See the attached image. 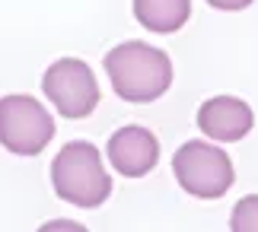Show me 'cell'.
<instances>
[{"mask_svg":"<svg viewBox=\"0 0 258 232\" xmlns=\"http://www.w3.org/2000/svg\"><path fill=\"white\" fill-rule=\"evenodd\" d=\"M230 229L233 232H258V194L242 197L239 204L233 207Z\"/></svg>","mask_w":258,"mask_h":232,"instance_id":"cell-9","label":"cell"},{"mask_svg":"<svg viewBox=\"0 0 258 232\" xmlns=\"http://www.w3.org/2000/svg\"><path fill=\"white\" fill-rule=\"evenodd\" d=\"M105 156L118 175L141 178V175H150L160 163V140H156L153 130H147L141 124H127L108 137Z\"/></svg>","mask_w":258,"mask_h":232,"instance_id":"cell-6","label":"cell"},{"mask_svg":"<svg viewBox=\"0 0 258 232\" xmlns=\"http://www.w3.org/2000/svg\"><path fill=\"white\" fill-rule=\"evenodd\" d=\"M134 16L150 32H178L191 16V0H134Z\"/></svg>","mask_w":258,"mask_h":232,"instance_id":"cell-8","label":"cell"},{"mask_svg":"<svg viewBox=\"0 0 258 232\" xmlns=\"http://www.w3.org/2000/svg\"><path fill=\"white\" fill-rule=\"evenodd\" d=\"M105 73L124 102H153L172 83V60L147 42H121L105 54Z\"/></svg>","mask_w":258,"mask_h":232,"instance_id":"cell-1","label":"cell"},{"mask_svg":"<svg viewBox=\"0 0 258 232\" xmlns=\"http://www.w3.org/2000/svg\"><path fill=\"white\" fill-rule=\"evenodd\" d=\"M51 185L61 200L83 210L99 207L112 194V175L102 166V153L86 140L61 146V153L51 163Z\"/></svg>","mask_w":258,"mask_h":232,"instance_id":"cell-2","label":"cell"},{"mask_svg":"<svg viewBox=\"0 0 258 232\" xmlns=\"http://www.w3.org/2000/svg\"><path fill=\"white\" fill-rule=\"evenodd\" d=\"M45 229H77V223H67V219H61V223H48Z\"/></svg>","mask_w":258,"mask_h":232,"instance_id":"cell-11","label":"cell"},{"mask_svg":"<svg viewBox=\"0 0 258 232\" xmlns=\"http://www.w3.org/2000/svg\"><path fill=\"white\" fill-rule=\"evenodd\" d=\"M214 10H226V13H236V10H245L249 4H255V0H207Z\"/></svg>","mask_w":258,"mask_h":232,"instance_id":"cell-10","label":"cell"},{"mask_svg":"<svg viewBox=\"0 0 258 232\" xmlns=\"http://www.w3.org/2000/svg\"><path fill=\"white\" fill-rule=\"evenodd\" d=\"M54 137V118L32 96L0 99V143L16 156H38Z\"/></svg>","mask_w":258,"mask_h":232,"instance_id":"cell-4","label":"cell"},{"mask_svg":"<svg viewBox=\"0 0 258 232\" xmlns=\"http://www.w3.org/2000/svg\"><path fill=\"white\" fill-rule=\"evenodd\" d=\"M42 89L51 99V105L61 112V118H86L93 115V108L99 105V83L93 76V70L86 67V60L80 57H61L45 70Z\"/></svg>","mask_w":258,"mask_h":232,"instance_id":"cell-5","label":"cell"},{"mask_svg":"<svg viewBox=\"0 0 258 232\" xmlns=\"http://www.w3.org/2000/svg\"><path fill=\"white\" fill-rule=\"evenodd\" d=\"M172 172L191 197H223L233 188V159L226 156V149L204 143V140H188L175 149L172 156Z\"/></svg>","mask_w":258,"mask_h":232,"instance_id":"cell-3","label":"cell"},{"mask_svg":"<svg viewBox=\"0 0 258 232\" xmlns=\"http://www.w3.org/2000/svg\"><path fill=\"white\" fill-rule=\"evenodd\" d=\"M252 124H255L252 108L242 99H233V96L207 99L198 108V127L211 140H217V143H236V140H242L252 130Z\"/></svg>","mask_w":258,"mask_h":232,"instance_id":"cell-7","label":"cell"}]
</instances>
